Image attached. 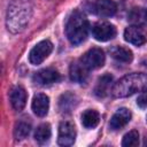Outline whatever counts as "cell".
<instances>
[{
    "label": "cell",
    "instance_id": "cell-1",
    "mask_svg": "<svg viewBox=\"0 0 147 147\" xmlns=\"http://www.w3.org/2000/svg\"><path fill=\"white\" fill-rule=\"evenodd\" d=\"M32 17V7L23 0L13 1L7 10L6 25L11 33L22 32L29 24Z\"/></svg>",
    "mask_w": 147,
    "mask_h": 147
},
{
    "label": "cell",
    "instance_id": "cell-2",
    "mask_svg": "<svg viewBox=\"0 0 147 147\" xmlns=\"http://www.w3.org/2000/svg\"><path fill=\"white\" fill-rule=\"evenodd\" d=\"M147 86V75L142 72H132L122 77L116 82L111 88L114 98H126L130 96Z\"/></svg>",
    "mask_w": 147,
    "mask_h": 147
},
{
    "label": "cell",
    "instance_id": "cell-3",
    "mask_svg": "<svg viewBox=\"0 0 147 147\" xmlns=\"http://www.w3.org/2000/svg\"><path fill=\"white\" fill-rule=\"evenodd\" d=\"M87 33L88 22L86 17L79 11H74L68 17L65 24V34L68 40L72 45H79L86 39Z\"/></svg>",
    "mask_w": 147,
    "mask_h": 147
},
{
    "label": "cell",
    "instance_id": "cell-4",
    "mask_svg": "<svg viewBox=\"0 0 147 147\" xmlns=\"http://www.w3.org/2000/svg\"><path fill=\"white\" fill-rule=\"evenodd\" d=\"M85 68H87L88 70H94V69H99L101 67H103L105 61H106V56L105 53L101 48H91L88 49L79 60Z\"/></svg>",
    "mask_w": 147,
    "mask_h": 147
},
{
    "label": "cell",
    "instance_id": "cell-5",
    "mask_svg": "<svg viewBox=\"0 0 147 147\" xmlns=\"http://www.w3.org/2000/svg\"><path fill=\"white\" fill-rule=\"evenodd\" d=\"M53 51V44L49 40L39 41L29 53V61L33 65H38L44 62Z\"/></svg>",
    "mask_w": 147,
    "mask_h": 147
},
{
    "label": "cell",
    "instance_id": "cell-6",
    "mask_svg": "<svg viewBox=\"0 0 147 147\" xmlns=\"http://www.w3.org/2000/svg\"><path fill=\"white\" fill-rule=\"evenodd\" d=\"M92 34H93L94 39H96L98 41H108V40H111L113 38H115L116 28L108 22L96 23L92 28Z\"/></svg>",
    "mask_w": 147,
    "mask_h": 147
},
{
    "label": "cell",
    "instance_id": "cell-7",
    "mask_svg": "<svg viewBox=\"0 0 147 147\" xmlns=\"http://www.w3.org/2000/svg\"><path fill=\"white\" fill-rule=\"evenodd\" d=\"M76 140V129L70 122H62L59 126L57 144L60 146H71Z\"/></svg>",
    "mask_w": 147,
    "mask_h": 147
},
{
    "label": "cell",
    "instance_id": "cell-8",
    "mask_svg": "<svg viewBox=\"0 0 147 147\" xmlns=\"http://www.w3.org/2000/svg\"><path fill=\"white\" fill-rule=\"evenodd\" d=\"M124 39L132 45L141 46L147 41V33L139 25H130L124 30Z\"/></svg>",
    "mask_w": 147,
    "mask_h": 147
},
{
    "label": "cell",
    "instance_id": "cell-9",
    "mask_svg": "<svg viewBox=\"0 0 147 147\" xmlns=\"http://www.w3.org/2000/svg\"><path fill=\"white\" fill-rule=\"evenodd\" d=\"M60 80V74L51 68L39 70L33 75V82L40 86H46L51 85L54 83H57Z\"/></svg>",
    "mask_w": 147,
    "mask_h": 147
},
{
    "label": "cell",
    "instance_id": "cell-10",
    "mask_svg": "<svg viewBox=\"0 0 147 147\" xmlns=\"http://www.w3.org/2000/svg\"><path fill=\"white\" fill-rule=\"evenodd\" d=\"M26 91L24 90L23 86L21 85H16L10 90L9 93V100L11 103V107L16 110V111H21L25 105H26Z\"/></svg>",
    "mask_w": 147,
    "mask_h": 147
},
{
    "label": "cell",
    "instance_id": "cell-11",
    "mask_svg": "<svg viewBox=\"0 0 147 147\" xmlns=\"http://www.w3.org/2000/svg\"><path fill=\"white\" fill-rule=\"evenodd\" d=\"M131 111L127 108H119L111 117L110 122H109V127L113 131L119 130L123 126H125L130 119H131Z\"/></svg>",
    "mask_w": 147,
    "mask_h": 147
},
{
    "label": "cell",
    "instance_id": "cell-12",
    "mask_svg": "<svg viewBox=\"0 0 147 147\" xmlns=\"http://www.w3.org/2000/svg\"><path fill=\"white\" fill-rule=\"evenodd\" d=\"M31 108H32L33 113L37 116H39V117L46 116L47 113H48V109H49V99H48V96L44 93L36 94L32 99Z\"/></svg>",
    "mask_w": 147,
    "mask_h": 147
},
{
    "label": "cell",
    "instance_id": "cell-13",
    "mask_svg": "<svg viewBox=\"0 0 147 147\" xmlns=\"http://www.w3.org/2000/svg\"><path fill=\"white\" fill-rule=\"evenodd\" d=\"M94 9L98 15L103 17H110L116 14L117 6L114 0H96L94 3Z\"/></svg>",
    "mask_w": 147,
    "mask_h": 147
},
{
    "label": "cell",
    "instance_id": "cell-14",
    "mask_svg": "<svg viewBox=\"0 0 147 147\" xmlns=\"http://www.w3.org/2000/svg\"><path fill=\"white\" fill-rule=\"evenodd\" d=\"M87 71L88 69L84 67V64L79 61V62H72L69 69V75H70V79L75 83H85L86 78H87Z\"/></svg>",
    "mask_w": 147,
    "mask_h": 147
},
{
    "label": "cell",
    "instance_id": "cell-15",
    "mask_svg": "<svg viewBox=\"0 0 147 147\" xmlns=\"http://www.w3.org/2000/svg\"><path fill=\"white\" fill-rule=\"evenodd\" d=\"M111 83H113V76L111 75H103L101 76L98 82H96V85H95V88H94V93L96 96L99 98H103L106 96L109 92H111Z\"/></svg>",
    "mask_w": 147,
    "mask_h": 147
},
{
    "label": "cell",
    "instance_id": "cell-16",
    "mask_svg": "<svg viewBox=\"0 0 147 147\" xmlns=\"http://www.w3.org/2000/svg\"><path fill=\"white\" fill-rule=\"evenodd\" d=\"M78 103V99L75 94L70 93V92H67L64 94H62L60 96V100H59V108L62 113L64 114H69L71 113V110L77 106Z\"/></svg>",
    "mask_w": 147,
    "mask_h": 147
},
{
    "label": "cell",
    "instance_id": "cell-17",
    "mask_svg": "<svg viewBox=\"0 0 147 147\" xmlns=\"http://www.w3.org/2000/svg\"><path fill=\"white\" fill-rule=\"evenodd\" d=\"M110 55L113 59H115L118 62H123V63H130L133 59L132 52L129 48L122 47V46H114L110 48Z\"/></svg>",
    "mask_w": 147,
    "mask_h": 147
},
{
    "label": "cell",
    "instance_id": "cell-18",
    "mask_svg": "<svg viewBox=\"0 0 147 147\" xmlns=\"http://www.w3.org/2000/svg\"><path fill=\"white\" fill-rule=\"evenodd\" d=\"M100 122V115L94 109H87L82 114V124L86 129L95 127Z\"/></svg>",
    "mask_w": 147,
    "mask_h": 147
},
{
    "label": "cell",
    "instance_id": "cell-19",
    "mask_svg": "<svg viewBox=\"0 0 147 147\" xmlns=\"http://www.w3.org/2000/svg\"><path fill=\"white\" fill-rule=\"evenodd\" d=\"M52 136V130L49 124H41L34 131V139L39 144H46Z\"/></svg>",
    "mask_w": 147,
    "mask_h": 147
},
{
    "label": "cell",
    "instance_id": "cell-20",
    "mask_svg": "<svg viewBox=\"0 0 147 147\" xmlns=\"http://www.w3.org/2000/svg\"><path fill=\"white\" fill-rule=\"evenodd\" d=\"M30 131H31V125L26 122L21 121L18 123H16V125L14 127V137L16 140H23L29 136Z\"/></svg>",
    "mask_w": 147,
    "mask_h": 147
},
{
    "label": "cell",
    "instance_id": "cell-21",
    "mask_svg": "<svg viewBox=\"0 0 147 147\" xmlns=\"http://www.w3.org/2000/svg\"><path fill=\"white\" fill-rule=\"evenodd\" d=\"M138 144H139V133L137 130L129 131L123 137L122 146L124 147H133V146H138Z\"/></svg>",
    "mask_w": 147,
    "mask_h": 147
},
{
    "label": "cell",
    "instance_id": "cell-22",
    "mask_svg": "<svg viewBox=\"0 0 147 147\" xmlns=\"http://www.w3.org/2000/svg\"><path fill=\"white\" fill-rule=\"evenodd\" d=\"M130 20L134 23H142L145 21V10L141 8H134L133 11L130 14Z\"/></svg>",
    "mask_w": 147,
    "mask_h": 147
},
{
    "label": "cell",
    "instance_id": "cell-23",
    "mask_svg": "<svg viewBox=\"0 0 147 147\" xmlns=\"http://www.w3.org/2000/svg\"><path fill=\"white\" fill-rule=\"evenodd\" d=\"M137 105H138L140 108H147V86H145V87L142 88V92H141L140 95L138 96Z\"/></svg>",
    "mask_w": 147,
    "mask_h": 147
},
{
    "label": "cell",
    "instance_id": "cell-24",
    "mask_svg": "<svg viewBox=\"0 0 147 147\" xmlns=\"http://www.w3.org/2000/svg\"><path fill=\"white\" fill-rule=\"evenodd\" d=\"M144 10H145V21L147 22V8H146V9H144Z\"/></svg>",
    "mask_w": 147,
    "mask_h": 147
},
{
    "label": "cell",
    "instance_id": "cell-25",
    "mask_svg": "<svg viewBox=\"0 0 147 147\" xmlns=\"http://www.w3.org/2000/svg\"><path fill=\"white\" fill-rule=\"evenodd\" d=\"M146 121H147V117H146Z\"/></svg>",
    "mask_w": 147,
    "mask_h": 147
}]
</instances>
